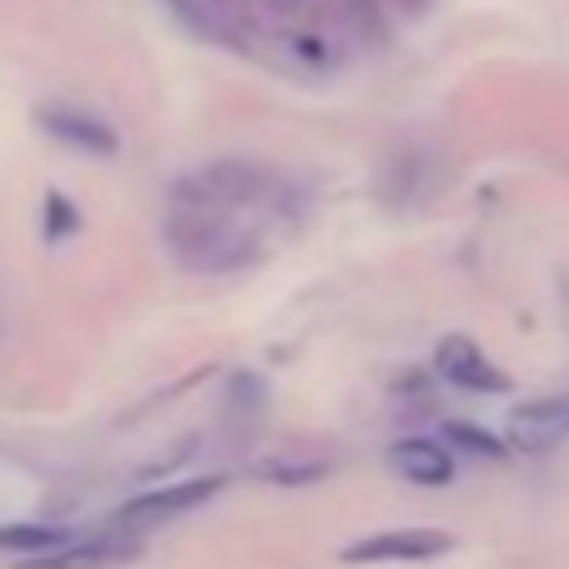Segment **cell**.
I'll return each mask as SVG.
<instances>
[{
    "mask_svg": "<svg viewBox=\"0 0 569 569\" xmlns=\"http://www.w3.org/2000/svg\"><path fill=\"white\" fill-rule=\"evenodd\" d=\"M167 252L192 272H237L258 258V237L248 227H237L232 212H197V207H172L167 227Z\"/></svg>",
    "mask_w": 569,
    "mask_h": 569,
    "instance_id": "cell-1",
    "label": "cell"
},
{
    "mask_svg": "<svg viewBox=\"0 0 569 569\" xmlns=\"http://www.w3.org/2000/svg\"><path fill=\"white\" fill-rule=\"evenodd\" d=\"M272 192V167L252 157H222L207 161L202 172L182 177L172 187V207H197V212H232V207L262 202Z\"/></svg>",
    "mask_w": 569,
    "mask_h": 569,
    "instance_id": "cell-2",
    "label": "cell"
},
{
    "mask_svg": "<svg viewBox=\"0 0 569 569\" xmlns=\"http://www.w3.org/2000/svg\"><path fill=\"white\" fill-rule=\"evenodd\" d=\"M453 535L429 525H403V529H383V535H368L358 545L343 549L348 565H429V559L449 555Z\"/></svg>",
    "mask_w": 569,
    "mask_h": 569,
    "instance_id": "cell-3",
    "label": "cell"
},
{
    "mask_svg": "<svg viewBox=\"0 0 569 569\" xmlns=\"http://www.w3.org/2000/svg\"><path fill=\"white\" fill-rule=\"evenodd\" d=\"M217 489H222V479H177V483H161V489H147V495L127 499L121 505V529H157V525H172V519L192 515V509H202L207 499H217Z\"/></svg>",
    "mask_w": 569,
    "mask_h": 569,
    "instance_id": "cell-4",
    "label": "cell"
},
{
    "mask_svg": "<svg viewBox=\"0 0 569 569\" xmlns=\"http://www.w3.org/2000/svg\"><path fill=\"white\" fill-rule=\"evenodd\" d=\"M433 368H439V378H449L453 388H463V393H509V378L499 373V368L489 363V353L463 333L443 338L439 353H433Z\"/></svg>",
    "mask_w": 569,
    "mask_h": 569,
    "instance_id": "cell-5",
    "label": "cell"
},
{
    "mask_svg": "<svg viewBox=\"0 0 569 569\" xmlns=\"http://www.w3.org/2000/svg\"><path fill=\"white\" fill-rule=\"evenodd\" d=\"M41 131H51L61 147L71 151H87V157H117L121 151V137L111 121H101L97 111H81V107H41L36 111Z\"/></svg>",
    "mask_w": 569,
    "mask_h": 569,
    "instance_id": "cell-6",
    "label": "cell"
},
{
    "mask_svg": "<svg viewBox=\"0 0 569 569\" xmlns=\"http://www.w3.org/2000/svg\"><path fill=\"white\" fill-rule=\"evenodd\" d=\"M569 439V393H555V398H535V403H519L509 413V443L515 449H555V443Z\"/></svg>",
    "mask_w": 569,
    "mask_h": 569,
    "instance_id": "cell-7",
    "label": "cell"
},
{
    "mask_svg": "<svg viewBox=\"0 0 569 569\" xmlns=\"http://www.w3.org/2000/svg\"><path fill=\"white\" fill-rule=\"evenodd\" d=\"M388 463L403 483L413 489H449L453 483V449H443L439 439H423V433H409L388 449Z\"/></svg>",
    "mask_w": 569,
    "mask_h": 569,
    "instance_id": "cell-8",
    "label": "cell"
},
{
    "mask_svg": "<svg viewBox=\"0 0 569 569\" xmlns=\"http://www.w3.org/2000/svg\"><path fill=\"white\" fill-rule=\"evenodd\" d=\"M127 559H131L127 539H91V545L61 549V555L41 559V565H31V569H107V565H127Z\"/></svg>",
    "mask_w": 569,
    "mask_h": 569,
    "instance_id": "cell-9",
    "label": "cell"
},
{
    "mask_svg": "<svg viewBox=\"0 0 569 569\" xmlns=\"http://www.w3.org/2000/svg\"><path fill=\"white\" fill-rule=\"evenodd\" d=\"M66 525H6L0 529V549H61L66 545Z\"/></svg>",
    "mask_w": 569,
    "mask_h": 569,
    "instance_id": "cell-10",
    "label": "cell"
},
{
    "mask_svg": "<svg viewBox=\"0 0 569 569\" xmlns=\"http://www.w3.org/2000/svg\"><path fill=\"white\" fill-rule=\"evenodd\" d=\"M41 227H46V237H51V242H61V237L71 232V227H76V207L66 202L61 192H46V207H41Z\"/></svg>",
    "mask_w": 569,
    "mask_h": 569,
    "instance_id": "cell-11",
    "label": "cell"
},
{
    "mask_svg": "<svg viewBox=\"0 0 569 569\" xmlns=\"http://www.w3.org/2000/svg\"><path fill=\"white\" fill-rule=\"evenodd\" d=\"M449 439H463V449H469V453H505L495 433L473 429V423H449Z\"/></svg>",
    "mask_w": 569,
    "mask_h": 569,
    "instance_id": "cell-12",
    "label": "cell"
},
{
    "mask_svg": "<svg viewBox=\"0 0 569 569\" xmlns=\"http://www.w3.org/2000/svg\"><path fill=\"white\" fill-rule=\"evenodd\" d=\"M292 6H302V0H292Z\"/></svg>",
    "mask_w": 569,
    "mask_h": 569,
    "instance_id": "cell-13",
    "label": "cell"
}]
</instances>
